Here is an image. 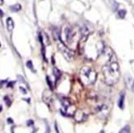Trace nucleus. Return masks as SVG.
I'll return each mask as SVG.
<instances>
[{
	"instance_id": "obj_1",
	"label": "nucleus",
	"mask_w": 134,
	"mask_h": 133,
	"mask_svg": "<svg viewBox=\"0 0 134 133\" xmlns=\"http://www.w3.org/2000/svg\"><path fill=\"white\" fill-rule=\"evenodd\" d=\"M102 72L104 82L108 85H114L117 83L120 77V70L116 59L108 61L106 64L102 67Z\"/></svg>"
},
{
	"instance_id": "obj_2",
	"label": "nucleus",
	"mask_w": 134,
	"mask_h": 133,
	"mask_svg": "<svg viewBox=\"0 0 134 133\" xmlns=\"http://www.w3.org/2000/svg\"><path fill=\"white\" fill-rule=\"evenodd\" d=\"M104 50V46L101 40H95V41H88L85 40V45L83 49V54L88 59L95 60L96 59L102 54Z\"/></svg>"
},
{
	"instance_id": "obj_3",
	"label": "nucleus",
	"mask_w": 134,
	"mask_h": 133,
	"mask_svg": "<svg viewBox=\"0 0 134 133\" xmlns=\"http://www.w3.org/2000/svg\"><path fill=\"white\" fill-rule=\"evenodd\" d=\"M79 76L81 82H82L83 85H91L96 82L97 78V72L91 67L85 66L81 68Z\"/></svg>"
},
{
	"instance_id": "obj_4",
	"label": "nucleus",
	"mask_w": 134,
	"mask_h": 133,
	"mask_svg": "<svg viewBox=\"0 0 134 133\" xmlns=\"http://www.w3.org/2000/svg\"><path fill=\"white\" fill-rule=\"evenodd\" d=\"M80 32L72 26H66L63 31V34H64V43L68 47H72L76 44V42L77 41V39H79V34Z\"/></svg>"
},
{
	"instance_id": "obj_5",
	"label": "nucleus",
	"mask_w": 134,
	"mask_h": 133,
	"mask_svg": "<svg viewBox=\"0 0 134 133\" xmlns=\"http://www.w3.org/2000/svg\"><path fill=\"white\" fill-rule=\"evenodd\" d=\"M62 108H61V113L62 114L65 115V116L70 117V116H74V113L76 112V108L73 105H72L68 99H62Z\"/></svg>"
},
{
	"instance_id": "obj_6",
	"label": "nucleus",
	"mask_w": 134,
	"mask_h": 133,
	"mask_svg": "<svg viewBox=\"0 0 134 133\" xmlns=\"http://www.w3.org/2000/svg\"><path fill=\"white\" fill-rule=\"evenodd\" d=\"M58 41H59L58 42V49H59V51L62 53L63 56L65 57V59L67 61H68V62L72 61L74 57V52L70 48H68L60 39L58 40Z\"/></svg>"
},
{
	"instance_id": "obj_7",
	"label": "nucleus",
	"mask_w": 134,
	"mask_h": 133,
	"mask_svg": "<svg viewBox=\"0 0 134 133\" xmlns=\"http://www.w3.org/2000/svg\"><path fill=\"white\" fill-rule=\"evenodd\" d=\"M94 113L97 114L99 117L104 118L109 113V107L106 105H99L94 108Z\"/></svg>"
},
{
	"instance_id": "obj_8",
	"label": "nucleus",
	"mask_w": 134,
	"mask_h": 133,
	"mask_svg": "<svg viewBox=\"0 0 134 133\" xmlns=\"http://www.w3.org/2000/svg\"><path fill=\"white\" fill-rule=\"evenodd\" d=\"M74 117H75V120L78 123H81L84 122L87 119V114L82 111V110H76L75 113H74Z\"/></svg>"
},
{
	"instance_id": "obj_9",
	"label": "nucleus",
	"mask_w": 134,
	"mask_h": 133,
	"mask_svg": "<svg viewBox=\"0 0 134 133\" xmlns=\"http://www.w3.org/2000/svg\"><path fill=\"white\" fill-rule=\"evenodd\" d=\"M6 23H7V27H8V30L9 31H12L13 30L14 28V21L13 20V18L11 17H8L7 21H6Z\"/></svg>"
},
{
	"instance_id": "obj_10",
	"label": "nucleus",
	"mask_w": 134,
	"mask_h": 133,
	"mask_svg": "<svg viewBox=\"0 0 134 133\" xmlns=\"http://www.w3.org/2000/svg\"><path fill=\"white\" fill-rule=\"evenodd\" d=\"M124 99H125V95H124V94H122V95H120L119 100V103H118L119 107L121 109H123V108H124Z\"/></svg>"
},
{
	"instance_id": "obj_11",
	"label": "nucleus",
	"mask_w": 134,
	"mask_h": 133,
	"mask_svg": "<svg viewBox=\"0 0 134 133\" xmlns=\"http://www.w3.org/2000/svg\"><path fill=\"white\" fill-rule=\"evenodd\" d=\"M21 9V6L18 3L14 4V5H12L10 6V10L13 11H18Z\"/></svg>"
},
{
	"instance_id": "obj_12",
	"label": "nucleus",
	"mask_w": 134,
	"mask_h": 133,
	"mask_svg": "<svg viewBox=\"0 0 134 133\" xmlns=\"http://www.w3.org/2000/svg\"><path fill=\"white\" fill-rule=\"evenodd\" d=\"M54 77H55V78H56V80H58L59 78H60V77H61V72H60V71L59 70L58 68H56V67H54Z\"/></svg>"
},
{
	"instance_id": "obj_13",
	"label": "nucleus",
	"mask_w": 134,
	"mask_h": 133,
	"mask_svg": "<svg viewBox=\"0 0 134 133\" xmlns=\"http://www.w3.org/2000/svg\"><path fill=\"white\" fill-rule=\"evenodd\" d=\"M119 133H131V131H130V128H129V126H125L124 128L122 129Z\"/></svg>"
},
{
	"instance_id": "obj_14",
	"label": "nucleus",
	"mask_w": 134,
	"mask_h": 133,
	"mask_svg": "<svg viewBox=\"0 0 134 133\" xmlns=\"http://www.w3.org/2000/svg\"><path fill=\"white\" fill-rule=\"evenodd\" d=\"M26 67L29 68V69H31V71H33V72H35V70H34V66H33V63H32V62L31 61V60H29V61H27L26 62Z\"/></svg>"
},
{
	"instance_id": "obj_15",
	"label": "nucleus",
	"mask_w": 134,
	"mask_h": 133,
	"mask_svg": "<svg viewBox=\"0 0 134 133\" xmlns=\"http://www.w3.org/2000/svg\"><path fill=\"white\" fill-rule=\"evenodd\" d=\"M118 15H119V16L120 17V18H124V17L125 16V15H126V11L125 10H120V11H119Z\"/></svg>"
},
{
	"instance_id": "obj_16",
	"label": "nucleus",
	"mask_w": 134,
	"mask_h": 133,
	"mask_svg": "<svg viewBox=\"0 0 134 133\" xmlns=\"http://www.w3.org/2000/svg\"><path fill=\"white\" fill-rule=\"evenodd\" d=\"M10 99L8 98V96H5L4 97V101H5V103H6V105H7L8 107L11 105V100H9Z\"/></svg>"
},
{
	"instance_id": "obj_17",
	"label": "nucleus",
	"mask_w": 134,
	"mask_h": 133,
	"mask_svg": "<svg viewBox=\"0 0 134 133\" xmlns=\"http://www.w3.org/2000/svg\"><path fill=\"white\" fill-rule=\"evenodd\" d=\"M17 79L19 80V82H22V83H26V80L24 79V77H21V76H17Z\"/></svg>"
},
{
	"instance_id": "obj_18",
	"label": "nucleus",
	"mask_w": 134,
	"mask_h": 133,
	"mask_svg": "<svg viewBox=\"0 0 134 133\" xmlns=\"http://www.w3.org/2000/svg\"><path fill=\"white\" fill-rule=\"evenodd\" d=\"M49 132H50V128H49V125L47 124V125H46V131H45V133H49Z\"/></svg>"
},
{
	"instance_id": "obj_19",
	"label": "nucleus",
	"mask_w": 134,
	"mask_h": 133,
	"mask_svg": "<svg viewBox=\"0 0 134 133\" xmlns=\"http://www.w3.org/2000/svg\"><path fill=\"white\" fill-rule=\"evenodd\" d=\"M33 124H34V122H33L32 120H29L28 122H27V126H31V125L32 126Z\"/></svg>"
},
{
	"instance_id": "obj_20",
	"label": "nucleus",
	"mask_w": 134,
	"mask_h": 133,
	"mask_svg": "<svg viewBox=\"0 0 134 133\" xmlns=\"http://www.w3.org/2000/svg\"><path fill=\"white\" fill-rule=\"evenodd\" d=\"M47 82H48V84L49 85V86H50V88L52 89V83H51V82H50V80L49 79V77H47Z\"/></svg>"
},
{
	"instance_id": "obj_21",
	"label": "nucleus",
	"mask_w": 134,
	"mask_h": 133,
	"mask_svg": "<svg viewBox=\"0 0 134 133\" xmlns=\"http://www.w3.org/2000/svg\"><path fill=\"white\" fill-rule=\"evenodd\" d=\"M8 123H13V120L11 118H8Z\"/></svg>"
},
{
	"instance_id": "obj_22",
	"label": "nucleus",
	"mask_w": 134,
	"mask_h": 133,
	"mask_svg": "<svg viewBox=\"0 0 134 133\" xmlns=\"http://www.w3.org/2000/svg\"><path fill=\"white\" fill-rule=\"evenodd\" d=\"M20 90L23 92V94H26V90L24 88H23V87H20Z\"/></svg>"
},
{
	"instance_id": "obj_23",
	"label": "nucleus",
	"mask_w": 134,
	"mask_h": 133,
	"mask_svg": "<svg viewBox=\"0 0 134 133\" xmlns=\"http://www.w3.org/2000/svg\"><path fill=\"white\" fill-rule=\"evenodd\" d=\"M14 83H15V82H10V83H8V87H13V85H14Z\"/></svg>"
},
{
	"instance_id": "obj_24",
	"label": "nucleus",
	"mask_w": 134,
	"mask_h": 133,
	"mask_svg": "<svg viewBox=\"0 0 134 133\" xmlns=\"http://www.w3.org/2000/svg\"><path fill=\"white\" fill-rule=\"evenodd\" d=\"M3 3V0H0V4H2Z\"/></svg>"
},
{
	"instance_id": "obj_25",
	"label": "nucleus",
	"mask_w": 134,
	"mask_h": 133,
	"mask_svg": "<svg viewBox=\"0 0 134 133\" xmlns=\"http://www.w3.org/2000/svg\"><path fill=\"white\" fill-rule=\"evenodd\" d=\"M2 111V107H1V105H0V112Z\"/></svg>"
},
{
	"instance_id": "obj_26",
	"label": "nucleus",
	"mask_w": 134,
	"mask_h": 133,
	"mask_svg": "<svg viewBox=\"0 0 134 133\" xmlns=\"http://www.w3.org/2000/svg\"><path fill=\"white\" fill-rule=\"evenodd\" d=\"M0 47H1V44H0Z\"/></svg>"
}]
</instances>
